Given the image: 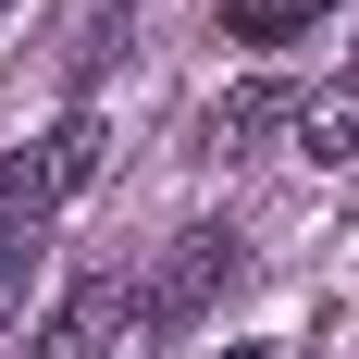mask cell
<instances>
[{
    "label": "cell",
    "instance_id": "cell-1",
    "mask_svg": "<svg viewBox=\"0 0 359 359\" xmlns=\"http://www.w3.org/2000/svg\"><path fill=\"white\" fill-rule=\"evenodd\" d=\"M124 323H149L137 285H124V273H87V285H62V310L25 334V359H111V347H124Z\"/></svg>",
    "mask_w": 359,
    "mask_h": 359
},
{
    "label": "cell",
    "instance_id": "cell-2",
    "mask_svg": "<svg viewBox=\"0 0 359 359\" xmlns=\"http://www.w3.org/2000/svg\"><path fill=\"white\" fill-rule=\"evenodd\" d=\"M236 273H248V248L198 223V236H174V260H161V285H149L137 310H149V323H198V310H211V297L236 285Z\"/></svg>",
    "mask_w": 359,
    "mask_h": 359
},
{
    "label": "cell",
    "instance_id": "cell-3",
    "mask_svg": "<svg viewBox=\"0 0 359 359\" xmlns=\"http://www.w3.org/2000/svg\"><path fill=\"white\" fill-rule=\"evenodd\" d=\"M285 137H297V161L347 174V161H359V87H310V100L285 111Z\"/></svg>",
    "mask_w": 359,
    "mask_h": 359
},
{
    "label": "cell",
    "instance_id": "cell-4",
    "mask_svg": "<svg viewBox=\"0 0 359 359\" xmlns=\"http://www.w3.org/2000/svg\"><path fill=\"white\" fill-rule=\"evenodd\" d=\"M100 111H62L50 137H37V174H50V198H74V186H100Z\"/></svg>",
    "mask_w": 359,
    "mask_h": 359
},
{
    "label": "cell",
    "instance_id": "cell-5",
    "mask_svg": "<svg viewBox=\"0 0 359 359\" xmlns=\"http://www.w3.org/2000/svg\"><path fill=\"white\" fill-rule=\"evenodd\" d=\"M124 25H137V0H74V13H62V74H74V87L111 62V37H124Z\"/></svg>",
    "mask_w": 359,
    "mask_h": 359
},
{
    "label": "cell",
    "instance_id": "cell-6",
    "mask_svg": "<svg viewBox=\"0 0 359 359\" xmlns=\"http://www.w3.org/2000/svg\"><path fill=\"white\" fill-rule=\"evenodd\" d=\"M285 111H297V87H236V100L211 111V149H260V137H285Z\"/></svg>",
    "mask_w": 359,
    "mask_h": 359
},
{
    "label": "cell",
    "instance_id": "cell-7",
    "mask_svg": "<svg viewBox=\"0 0 359 359\" xmlns=\"http://www.w3.org/2000/svg\"><path fill=\"white\" fill-rule=\"evenodd\" d=\"M310 13H323V0H236V13H223V37H236V50H285Z\"/></svg>",
    "mask_w": 359,
    "mask_h": 359
},
{
    "label": "cell",
    "instance_id": "cell-8",
    "mask_svg": "<svg viewBox=\"0 0 359 359\" xmlns=\"http://www.w3.org/2000/svg\"><path fill=\"white\" fill-rule=\"evenodd\" d=\"M13 297H25V248H0V323H13Z\"/></svg>",
    "mask_w": 359,
    "mask_h": 359
}]
</instances>
